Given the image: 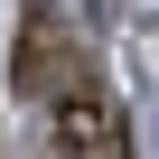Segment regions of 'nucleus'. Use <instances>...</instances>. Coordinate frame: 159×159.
<instances>
[{"instance_id": "obj_1", "label": "nucleus", "mask_w": 159, "mask_h": 159, "mask_svg": "<svg viewBox=\"0 0 159 159\" xmlns=\"http://www.w3.org/2000/svg\"><path fill=\"white\" fill-rule=\"evenodd\" d=\"M75 84H94V75H84V47H75L66 38V19L56 10H38L28 19V38H19V94H75Z\"/></svg>"}, {"instance_id": "obj_2", "label": "nucleus", "mask_w": 159, "mask_h": 159, "mask_svg": "<svg viewBox=\"0 0 159 159\" xmlns=\"http://www.w3.org/2000/svg\"><path fill=\"white\" fill-rule=\"evenodd\" d=\"M56 159H131V131H122L112 94H94V84L56 94Z\"/></svg>"}]
</instances>
